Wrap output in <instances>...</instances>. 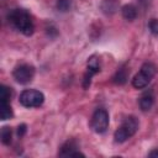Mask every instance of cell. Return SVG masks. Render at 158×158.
Segmentation results:
<instances>
[{"label":"cell","instance_id":"6da1fadb","mask_svg":"<svg viewBox=\"0 0 158 158\" xmlns=\"http://www.w3.org/2000/svg\"><path fill=\"white\" fill-rule=\"evenodd\" d=\"M7 20L9 22L19 31H21L23 35L30 36L33 33V22L31 20L30 14L23 10V9H14L10 10V12L7 14Z\"/></svg>","mask_w":158,"mask_h":158},{"label":"cell","instance_id":"7a4b0ae2","mask_svg":"<svg viewBox=\"0 0 158 158\" xmlns=\"http://www.w3.org/2000/svg\"><path fill=\"white\" fill-rule=\"evenodd\" d=\"M138 120L135 116H128L123 120V122L121 123V126L115 131L114 133V138L115 142L117 143H122L125 141H127L130 137H132L137 130H138Z\"/></svg>","mask_w":158,"mask_h":158},{"label":"cell","instance_id":"3957f363","mask_svg":"<svg viewBox=\"0 0 158 158\" xmlns=\"http://www.w3.org/2000/svg\"><path fill=\"white\" fill-rule=\"evenodd\" d=\"M157 68L153 63L151 62H146L142 64L139 73H137L133 79H132V85L136 89H143L148 85V83L151 81V79L156 75Z\"/></svg>","mask_w":158,"mask_h":158},{"label":"cell","instance_id":"277c9868","mask_svg":"<svg viewBox=\"0 0 158 158\" xmlns=\"http://www.w3.org/2000/svg\"><path fill=\"white\" fill-rule=\"evenodd\" d=\"M19 100L25 107H40L44 101V95L40 90L26 89L20 94Z\"/></svg>","mask_w":158,"mask_h":158},{"label":"cell","instance_id":"5b68a950","mask_svg":"<svg viewBox=\"0 0 158 158\" xmlns=\"http://www.w3.org/2000/svg\"><path fill=\"white\" fill-rule=\"evenodd\" d=\"M91 128L96 133H104L109 127V114L105 109H96L90 121Z\"/></svg>","mask_w":158,"mask_h":158},{"label":"cell","instance_id":"8992f818","mask_svg":"<svg viewBox=\"0 0 158 158\" xmlns=\"http://www.w3.org/2000/svg\"><path fill=\"white\" fill-rule=\"evenodd\" d=\"M12 75L19 84H27L35 75V68L30 64H20L14 69Z\"/></svg>","mask_w":158,"mask_h":158},{"label":"cell","instance_id":"52a82bcc","mask_svg":"<svg viewBox=\"0 0 158 158\" xmlns=\"http://www.w3.org/2000/svg\"><path fill=\"white\" fill-rule=\"evenodd\" d=\"M59 157H84L83 153L78 151V146L74 141H67L58 152Z\"/></svg>","mask_w":158,"mask_h":158},{"label":"cell","instance_id":"ba28073f","mask_svg":"<svg viewBox=\"0 0 158 158\" xmlns=\"http://www.w3.org/2000/svg\"><path fill=\"white\" fill-rule=\"evenodd\" d=\"M121 12H122L123 19L125 20H128V21H132V20H135L137 17V9L132 4L123 5L122 9H121Z\"/></svg>","mask_w":158,"mask_h":158},{"label":"cell","instance_id":"9c48e42d","mask_svg":"<svg viewBox=\"0 0 158 158\" xmlns=\"http://www.w3.org/2000/svg\"><path fill=\"white\" fill-rule=\"evenodd\" d=\"M153 104H154V98H153L152 94L146 93V94H143V95L141 96V99H139V107H141L142 111H148V110H151L152 106H153Z\"/></svg>","mask_w":158,"mask_h":158},{"label":"cell","instance_id":"30bf717a","mask_svg":"<svg viewBox=\"0 0 158 158\" xmlns=\"http://www.w3.org/2000/svg\"><path fill=\"white\" fill-rule=\"evenodd\" d=\"M112 79H114V83H115V84L123 85V84L127 81V79H128V72H127V69H126V68L118 69V70L115 73V75H114Z\"/></svg>","mask_w":158,"mask_h":158},{"label":"cell","instance_id":"8fae6325","mask_svg":"<svg viewBox=\"0 0 158 158\" xmlns=\"http://www.w3.org/2000/svg\"><path fill=\"white\" fill-rule=\"evenodd\" d=\"M12 117V110L9 102H0V118L9 120Z\"/></svg>","mask_w":158,"mask_h":158},{"label":"cell","instance_id":"7c38bea8","mask_svg":"<svg viewBox=\"0 0 158 158\" xmlns=\"http://www.w3.org/2000/svg\"><path fill=\"white\" fill-rule=\"evenodd\" d=\"M0 137H1V142L6 146H9L11 143V138H12V131L10 127L7 126H4L1 128V132H0Z\"/></svg>","mask_w":158,"mask_h":158},{"label":"cell","instance_id":"4fadbf2b","mask_svg":"<svg viewBox=\"0 0 158 158\" xmlns=\"http://www.w3.org/2000/svg\"><path fill=\"white\" fill-rule=\"evenodd\" d=\"M88 69L91 70V72H94L95 74L98 72H100V60H99L98 57L93 56V57L89 58V60H88Z\"/></svg>","mask_w":158,"mask_h":158},{"label":"cell","instance_id":"5bb4252c","mask_svg":"<svg viewBox=\"0 0 158 158\" xmlns=\"http://www.w3.org/2000/svg\"><path fill=\"white\" fill-rule=\"evenodd\" d=\"M11 98V89L6 85L0 86V102H9Z\"/></svg>","mask_w":158,"mask_h":158},{"label":"cell","instance_id":"9a60e30c","mask_svg":"<svg viewBox=\"0 0 158 158\" xmlns=\"http://www.w3.org/2000/svg\"><path fill=\"white\" fill-rule=\"evenodd\" d=\"M57 9L62 12H65L70 9V0H58L57 1Z\"/></svg>","mask_w":158,"mask_h":158},{"label":"cell","instance_id":"2e32d148","mask_svg":"<svg viewBox=\"0 0 158 158\" xmlns=\"http://www.w3.org/2000/svg\"><path fill=\"white\" fill-rule=\"evenodd\" d=\"M95 73L94 72H91V70H86V73L84 74V79H83V88L84 89H88L89 86H90V81H91V77L94 75Z\"/></svg>","mask_w":158,"mask_h":158},{"label":"cell","instance_id":"e0dca14e","mask_svg":"<svg viewBox=\"0 0 158 158\" xmlns=\"http://www.w3.org/2000/svg\"><path fill=\"white\" fill-rule=\"evenodd\" d=\"M148 28H149V31H151L154 36H158V20H157V19H152V20L148 22Z\"/></svg>","mask_w":158,"mask_h":158},{"label":"cell","instance_id":"ac0fdd59","mask_svg":"<svg viewBox=\"0 0 158 158\" xmlns=\"http://www.w3.org/2000/svg\"><path fill=\"white\" fill-rule=\"evenodd\" d=\"M26 131H27V126L25 123H21L17 126V136L19 137H22L26 133Z\"/></svg>","mask_w":158,"mask_h":158},{"label":"cell","instance_id":"d6986e66","mask_svg":"<svg viewBox=\"0 0 158 158\" xmlns=\"http://www.w3.org/2000/svg\"><path fill=\"white\" fill-rule=\"evenodd\" d=\"M148 157H151V158H158V148L151 151V152L148 153Z\"/></svg>","mask_w":158,"mask_h":158}]
</instances>
